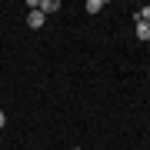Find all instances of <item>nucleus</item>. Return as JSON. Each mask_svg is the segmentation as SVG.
<instances>
[{
  "label": "nucleus",
  "instance_id": "1",
  "mask_svg": "<svg viewBox=\"0 0 150 150\" xmlns=\"http://www.w3.org/2000/svg\"><path fill=\"white\" fill-rule=\"evenodd\" d=\"M43 20H47V17H43L40 10H27V27H33V30H40V27H43Z\"/></svg>",
  "mask_w": 150,
  "mask_h": 150
},
{
  "label": "nucleus",
  "instance_id": "5",
  "mask_svg": "<svg viewBox=\"0 0 150 150\" xmlns=\"http://www.w3.org/2000/svg\"><path fill=\"white\" fill-rule=\"evenodd\" d=\"M4 123H7V113H4V110H0V130H4Z\"/></svg>",
  "mask_w": 150,
  "mask_h": 150
},
{
  "label": "nucleus",
  "instance_id": "3",
  "mask_svg": "<svg viewBox=\"0 0 150 150\" xmlns=\"http://www.w3.org/2000/svg\"><path fill=\"white\" fill-rule=\"evenodd\" d=\"M134 33H137V40H150V23H134Z\"/></svg>",
  "mask_w": 150,
  "mask_h": 150
},
{
  "label": "nucleus",
  "instance_id": "4",
  "mask_svg": "<svg viewBox=\"0 0 150 150\" xmlns=\"http://www.w3.org/2000/svg\"><path fill=\"white\" fill-rule=\"evenodd\" d=\"M103 10V0H87V13H100Z\"/></svg>",
  "mask_w": 150,
  "mask_h": 150
},
{
  "label": "nucleus",
  "instance_id": "2",
  "mask_svg": "<svg viewBox=\"0 0 150 150\" xmlns=\"http://www.w3.org/2000/svg\"><path fill=\"white\" fill-rule=\"evenodd\" d=\"M60 10V0H40V13L47 17V13H57Z\"/></svg>",
  "mask_w": 150,
  "mask_h": 150
}]
</instances>
